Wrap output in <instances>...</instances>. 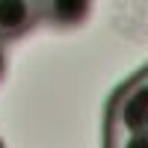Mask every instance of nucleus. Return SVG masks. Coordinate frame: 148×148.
<instances>
[{
  "mask_svg": "<svg viewBox=\"0 0 148 148\" xmlns=\"http://www.w3.org/2000/svg\"><path fill=\"white\" fill-rule=\"evenodd\" d=\"M104 148H148V65L127 77L107 101Z\"/></svg>",
  "mask_w": 148,
  "mask_h": 148,
  "instance_id": "obj_1",
  "label": "nucleus"
},
{
  "mask_svg": "<svg viewBox=\"0 0 148 148\" xmlns=\"http://www.w3.org/2000/svg\"><path fill=\"white\" fill-rule=\"evenodd\" d=\"M42 21L39 0H0V42L27 36Z\"/></svg>",
  "mask_w": 148,
  "mask_h": 148,
  "instance_id": "obj_2",
  "label": "nucleus"
},
{
  "mask_svg": "<svg viewBox=\"0 0 148 148\" xmlns=\"http://www.w3.org/2000/svg\"><path fill=\"white\" fill-rule=\"evenodd\" d=\"M42 6V21L53 27H77L89 15L92 0H39Z\"/></svg>",
  "mask_w": 148,
  "mask_h": 148,
  "instance_id": "obj_3",
  "label": "nucleus"
},
{
  "mask_svg": "<svg viewBox=\"0 0 148 148\" xmlns=\"http://www.w3.org/2000/svg\"><path fill=\"white\" fill-rule=\"evenodd\" d=\"M3 74H6V47L0 42V80H3Z\"/></svg>",
  "mask_w": 148,
  "mask_h": 148,
  "instance_id": "obj_4",
  "label": "nucleus"
},
{
  "mask_svg": "<svg viewBox=\"0 0 148 148\" xmlns=\"http://www.w3.org/2000/svg\"><path fill=\"white\" fill-rule=\"evenodd\" d=\"M0 148H3V142H0Z\"/></svg>",
  "mask_w": 148,
  "mask_h": 148,
  "instance_id": "obj_5",
  "label": "nucleus"
}]
</instances>
